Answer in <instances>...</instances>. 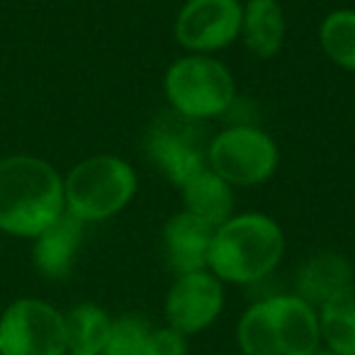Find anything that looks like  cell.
Wrapping results in <instances>:
<instances>
[{"label":"cell","instance_id":"cell-1","mask_svg":"<svg viewBox=\"0 0 355 355\" xmlns=\"http://www.w3.org/2000/svg\"><path fill=\"white\" fill-rule=\"evenodd\" d=\"M64 212V178L51 163L30 153L0 161V232L37 239Z\"/></svg>","mask_w":355,"mask_h":355},{"label":"cell","instance_id":"cell-2","mask_svg":"<svg viewBox=\"0 0 355 355\" xmlns=\"http://www.w3.org/2000/svg\"><path fill=\"white\" fill-rule=\"evenodd\" d=\"M285 253V234L272 217L261 212L232 214L214 229L207 270L232 285H251L270 275Z\"/></svg>","mask_w":355,"mask_h":355},{"label":"cell","instance_id":"cell-3","mask_svg":"<svg viewBox=\"0 0 355 355\" xmlns=\"http://www.w3.org/2000/svg\"><path fill=\"white\" fill-rule=\"evenodd\" d=\"M243 355H314L321 348L319 311L292 292L251 304L236 324Z\"/></svg>","mask_w":355,"mask_h":355},{"label":"cell","instance_id":"cell-4","mask_svg":"<svg viewBox=\"0 0 355 355\" xmlns=\"http://www.w3.org/2000/svg\"><path fill=\"white\" fill-rule=\"evenodd\" d=\"M137 171L112 153H100L71 168L64 180L66 212L83 224L119 214L137 195Z\"/></svg>","mask_w":355,"mask_h":355},{"label":"cell","instance_id":"cell-5","mask_svg":"<svg viewBox=\"0 0 355 355\" xmlns=\"http://www.w3.org/2000/svg\"><path fill=\"white\" fill-rule=\"evenodd\" d=\"M173 112L195 122L224 114L236 98V83L227 66L209 54H190L173 61L163 76Z\"/></svg>","mask_w":355,"mask_h":355},{"label":"cell","instance_id":"cell-6","mask_svg":"<svg viewBox=\"0 0 355 355\" xmlns=\"http://www.w3.org/2000/svg\"><path fill=\"white\" fill-rule=\"evenodd\" d=\"M280 163V151L270 134L251 124L219 132L207 144V166L229 185L253 188L270 180Z\"/></svg>","mask_w":355,"mask_h":355},{"label":"cell","instance_id":"cell-7","mask_svg":"<svg viewBox=\"0 0 355 355\" xmlns=\"http://www.w3.org/2000/svg\"><path fill=\"white\" fill-rule=\"evenodd\" d=\"M0 355H69L64 311L37 297H20L0 314Z\"/></svg>","mask_w":355,"mask_h":355},{"label":"cell","instance_id":"cell-8","mask_svg":"<svg viewBox=\"0 0 355 355\" xmlns=\"http://www.w3.org/2000/svg\"><path fill=\"white\" fill-rule=\"evenodd\" d=\"M151 163L175 188L207 166V144L200 122L178 112H161L144 139Z\"/></svg>","mask_w":355,"mask_h":355},{"label":"cell","instance_id":"cell-9","mask_svg":"<svg viewBox=\"0 0 355 355\" xmlns=\"http://www.w3.org/2000/svg\"><path fill=\"white\" fill-rule=\"evenodd\" d=\"M241 0H188L175 17V40L190 54H212L241 37Z\"/></svg>","mask_w":355,"mask_h":355},{"label":"cell","instance_id":"cell-10","mask_svg":"<svg viewBox=\"0 0 355 355\" xmlns=\"http://www.w3.org/2000/svg\"><path fill=\"white\" fill-rule=\"evenodd\" d=\"M168 326L183 336H195L209 329L224 311V282L209 270L178 275L166 295Z\"/></svg>","mask_w":355,"mask_h":355},{"label":"cell","instance_id":"cell-11","mask_svg":"<svg viewBox=\"0 0 355 355\" xmlns=\"http://www.w3.org/2000/svg\"><path fill=\"white\" fill-rule=\"evenodd\" d=\"M214 227L202 222L190 212H175L163 224V251L168 266L178 272H198L207 270L209 246H212Z\"/></svg>","mask_w":355,"mask_h":355},{"label":"cell","instance_id":"cell-12","mask_svg":"<svg viewBox=\"0 0 355 355\" xmlns=\"http://www.w3.org/2000/svg\"><path fill=\"white\" fill-rule=\"evenodd\" d=\"M353 280V266L343 253L319 251L309 256L295 275V295L319 309Z\"/></svg>","mask_w":355,"mask_h":355},{"label":"cell","instance_id":"cell-13","mask_svg":"<svg viewBox=\"0 0 355 355\" xmlns=\"http://www.w3.org/2000/svg\"><path fill=\"white\" fill-rule=\"evenodd\" d=\"M32 248V261L37 270L49 280L66 277L73 268V261L78 256V248L83 243V222L73 214L64 212L54 224L44 229Z\"/></svg>","mask_w":355,"mask_h":355},{"label":"cell","instance_id":"cell-14","mask_svg":"<svg viewBox=\"0 0 355 355\" xmlns=\"http://www.w3.org/2000/svg\"><path fill=\"white\" fill-rule=\"evenodd\" d=\"M180 198L185 212L195 214L214 229L222 227L234 212V188L209 166H205L180 185Z\"/></svg>","mask_w":355,"mask_h":355},{"label":"cell","instance_id":"cell-15","mask_svg":"<svg viewBox=\"0 0 355 355\" xmlns=\"http://www.w3.org/2000/svg\"><path fill=\"white\" fill-rule=\"evenodd\" d=\"M241 40L258 59H272L285 42V12L277 0H246Z\"/></svg>","mask_w":355,"mask_h":355},{"label":"cell","instance_id":"cell-16","mask_svg":"<svg viewBox=\"0 0 355 355\" xmlns=\"http://www.w3.org/2000/svg\"><path fill=\"white\" fill-rule=\"evenodd\" d=\"M321 343L336 355H355V282L319 309Z\"/></svg>","mask_w":355,"mask_h":355},{"label":"cell","instance_id":"cell-17","mask_svg":"<svg viewBox=\"0 0 355 355\" xmlns=\"http://www.w3.org/2000/svg\"><path fill=\"white\" fill-rule=\"evenodd\" d=\"M66 340L71 355H100L107 340L112 319L100 304L80 302L64 314Z\"/></svg>","mask_w":355,"mask_h":355},{"label":"cell","instance_id":"cell-18","mask_svg":"<svg viewBox=\"0 0 355 355\" xmlns=\"http://www.w3.org/2000/svg\"><path fill=\"white\" fill-rule=\"evenodd\" d=\"M319 44L336 66L355 71V10H334L319 27Z\"/></svg>","mask_w":355,"mask_h":355},{"label":"cell","instance_id":"cell-19","mask_svg":"<svg viewBox=\"0 0 355 355\" xmlns=\"http://www.w3.org/2000/svg\"><path fill=\"white\" fill-rule=\"evenodd\" d=\"M151 324L141 314H122L112 319L107 340L100 355H144Z\"/></svg>","mask_w":355,"mask_h":355},{"label":"cell","instance_id":"cell-20","mask_svg":"<svg viewBox=\"0 0 355 355\" xmlns=\"http://www.w3.org/2000/svg\"><path fill=\"white\" fill-rule=\"evenodd\" d=\"M144 355H188V336L171 329V326L153 329L146 340Z\"/></svg>","mask_w":355,"mask_h":355},{"label":"cell","instance_id":"cell-21","mask_svg":"<svg viewBox=\"0 0 355 355\" xmlns=\"http://www.w3.org/2000/svg\"><path fill=\"white\" fill-rule=\"evenodd\" d=\"M314 355H336V353H334V350H329V348H319Z\"/></svg>","mask_w":355,"mask_h":355},{"label":"cell","instance_id":"cell-22","mask_svg":"<svg viewBox=\"0 0 355 355\" xmlns=\"http://www.w3.org/2000/svg\"><path fill=\"white\" fill-rule=\"evenodd\" d=\"M69 355H71V353H69Z\"/></svg>","mask_w":355,"mask_h":355}]
</instances>
